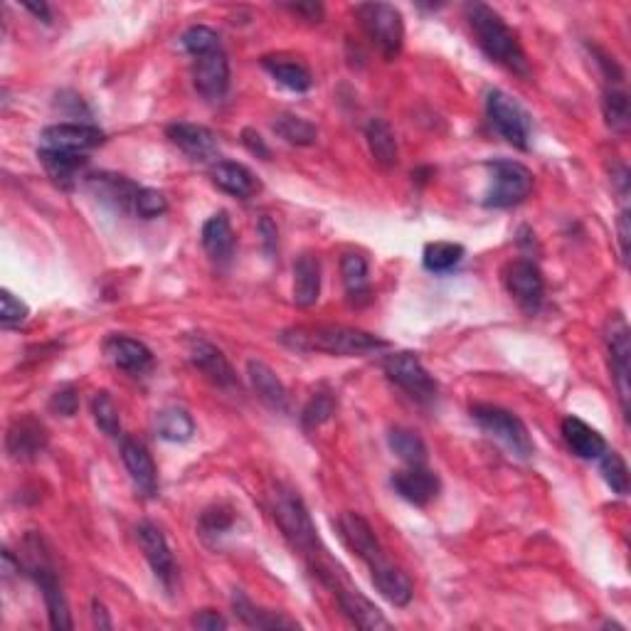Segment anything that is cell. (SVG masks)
<instances>
[{
	"label": "cell",
	"mask_w": 631,
	"mask_h": 631,
	"mask_svg": "<svg viewBox=\"0 0 631 631\" xmlns=\"http://www.w3.org/2000/svg\"><path fill=\"white\" fill-rule=\"evenodd\" d=\"M279 341L291 351L301 353H328L353 358V355H370L390 348L383 338L373 336L368 331L336 323H316V326H291L281 331Z\"/></svg>",
	"instance_id": "1"
},
{
	"label": "cell",
	"mask_w": 631,
	"mask_h": 631,
	"mask_svg": "<svg viewBox=\"0 0 631 631\" xmlns=\"http://www.w3.org/2000/svg\"><path fill=\"white\" fill-rule=\"evenodd\" d=\"M466 20H469L471 33L476 37V45L484 50V55L496 65L506 67L508 72L518 77H530V62L523 52L518 35L506 25V20L489 8L486 3L466 5Z\"/></svg>",
	"instance_id": "2"
},
{
	"label": "cell",
	"mask_w": 631,
	"mask_h": 631,
	"mask_svg": "<svg viewBox=\"0 0 631 631\" xmlns=\"http://www.w3.org/2000/svg\"><path fill=\"white\" fill-rule=\"evenodd\" d=\"M272 511L284 538L289 540L291 548L304 555L309 565H316L318 560L326 558V550H323L321 540H318V530L314 521H311L309 508L301 501L299 493L294 489H286V486H279L274 491Z\"/></svg>",
	"instance_id": "3"
},
{
	"label": "cell",
	"mask_w": 631,
	"mask_h": 631,
	"mask_svg": "<svg viewBox=\"0 0 631 631\" xmlns=\"http://www.w3.org/2000/svg\"><path fill=\"white\" fill-rule=\"evenodd\" d=\"M28 545V572L30 577L37 582V587L42 590L45 597L47 617H50V627L60 631L72 629V617H70V604H67L65 592H62L60 580H57L55 565H52L50 555L42 548V540L37 535H28L25 540Z\"/></svg>",
	"instance_id": "4"
},
{
	"label": "cell",
	"mask_w": 631,
	"mask_h": 631,
	"mask_svg": "<svg viewBox=\"0 0 631 631\" xmlns=\"http://www.w3.org/2000/svg\"><path fill=\"white\" fill-rule=\"evenodd\" d=\"M355 15L380 55L387 62L395 60L405 45V23H402L400 10L390 3H360Z\"/></svg>",
	"instance_id": "5"
},
{
	"label": "cell",
	"mask_w": 631,
	"mask_h": 631,
	"mask_svg": "<svg viewBox=\"0 0 631 631\" xmlns=\"http://www.w3.org/2000/svg\"><path fill=\"white\" fill-rule=\"evenodd\" d=\"M486 171L491 178L489 190L484 195L486 208H513L533 193V173L523 163L496 158V161L486 163Z\"/></svg>",
	"instance_id": "6"
},
{
	"label": "cell",
	"mask_w": 631,
	"mask_h": 631,
	"mask_svg": "<svg viewBox=\"0 0 631 631\" xmlns=\"http://www.w3.org/2000/svg\"><path fill=\"white\" fill-rule=\"evenodd\" d=\"M486 114H489L491 126L503 141L526 151L530 131H533V119L516 99L508 97L501 89H489V94H486Z\"/></svg>",
	"instance_id": "7"
},
{
	"label": "cell",
	"mask_w": 631,
	"mask_h": 631,
	"mask_svg": "<svg viewBox=\"0 0 631 631\" xmlns=\"http://www.w3.org/2000/svg\"><path fill=\"white\" fill-rule=\"evenodd\" d=\"M471 417L479 422V427L486 434H491L493 439H498L501 444H506L513 454L528 459L533 454V439H530L528 427L523 424L521 417H516L513 412L503 410L496 405H474L471 407Z\"/></svg>",
	"instance_id": "8"
},
{
	"label": "cell",
	"mask_w": 631,
	"mask_h": 631,
	"mask_svg": "<svg viewBox=\"0 0 631 631\" xmlns=\"http://www.w3.org/2000/svg\"><path fill=\"white\" fill-rule=\"evenodd\" d=\"M383 368L387 378L397 387H402L420 405H432L437 400V383H434V378L427 373V368H424L422 360L415 353L387 355Z\"/></svg>",
	"instance_id": "9"
},
{
	"label": "cell",
	"mask_w": 631,
	"mask_h": 631,
	"mask_svg": "<svg viewBox=\"0 0 631 631\" xmlns=\"http://www.w3.org/2000/svg\"><path fill=\"white\" fill-rule=\"evenodd\" d=\"M503 281H506L508 294L518 301L523 311L535 314L540 309L545 296V279L538 264L530 262V259H516L506 267Z\"/></svg>",
	"instance_id": "10"
},
{
	"label": "cell",
	"mask_w": 631,
	"mask_h": 631,
	"mask_svg": "<svg viewBox=\"0 0 631 631\" xmlns=\"http://www.w3.org/2000/svg\"><path fill=\"white\" fill-rule=\"evenodd\" d=\"M136 543H139L143 558L151 565L153 575L163 582L166 587L173 585L176 580V558L171 553V545H168L166 535L158 526L143 521L136 526Z\"/></svg>",
	"instance_id": "11"
},
{
	"label": "cell",
	"mask_w": 631,
	"mask_h": 631,
	"mask_svg": "<svg viewBox=\"0 0 631 631\" xmlns=\"http://www.w3.org/2000/svg\"><path fill=\"white\" fill-rule=\"evenodd\" d=\"M338 528H341V538L346 540L348 548H351L370 570H375V567L387 562L378 535H375L373 526H370L360 513H343L341 521H338Z\"/></svg>",
	"instance_id": "12"
},
{
	"label": "cell",
	"mask_w": 631,
	"mask_h": 631,
	"mask_svg": "<svg viewBox=\"0 0 631 631\" xmlns=\"http://www.w3.org/2000/svg\"><path fill=\"white\" fill-rule=\"evenodd\" d=\"M193 82L195 89L210 102H220L225 97L227 89H230V60H227L222 47L195 57Z\"/></svg>",
	"instance_id": "13"
},
{
	"label": "cell",
	"mask_w": 631,
	"mask_h": 631,
	"mask_svg": "<svg viewBox=\"0 0 631 631\" xmlns=\"http://www.w3.org/2000/svg\"><path fill=\"white\" fill-rule=\"evenodd\" d=\"M392 489H395L397 496L412 503V506L424 508L439 496L442 481H439V476L432 469H427L424 464H415L392 474Z\"/></svg>",
	"instance_id": "14"
},
{
	"label": "cell",
	"mask_w": 631,
	"mask_h": 631,
	"mask_svg": "<svg viewBox=\"0 0 631 631\" xmlns=\"http://www.w3.org/2000/svg\"><path fill=\"white\" fill-rule=\"evenodd\" d=\"M188 358L210 383H215L217 387H237L235 368H232L227 355L215 343L205 341L200 336L188 338Z\"/></svg>",
	"instance_id": "15"
},
{
	"label": "cell",
	"mask_w": 631,
	"mask_h": 631,
	"mask_svg": "<svg viewBox=\"0 0 631 631\" xmlns=\"http://www.w3.org/2000/svg\"><path fill=\"white\" fill-rule=\"evenodd\" d=\"M166 134L173 146H178L180 151L188 158H193V161L210 163L220 156V143H217V136L212 134L208 126L176 121V124L168 126Z\"/></svg>",
	"instance_id": "16"
},
{
	"label": "cell",
	"mask_w": 631,
	"mask_h": 631,
	"mask_svg": "<svg viewBox=\"0 0 631 631\" xmlns=\"http://www.w3.org/2000/svg\"><path fill=\"white\" fill-rule=\"evenodd\" d=\"M333 595H336L338 604H341L343 614L355 624L358 629H368V631H380V629H390V622L385 619V614L370 602L358 587H353L351 582L341 580L336 587H333Z\"/></svg>",
	"instance_id": "17"
},
{
	"label": "cell",
	"mask_w": 631,
	"mask_h": 631,
	"mask_svg": "<svg viewBox=\"0 0 631 631\" xmlns=\"http://www.w3.org/2000/svg\"><path fill=\"white\" fill-rule=\"evenodd\" d=\"M42 143H45V148L82 153L104 143V131L92 124L67 121V124H52L47 129H42Z\"/></svg>",
	"instance_id": "18"
},
{
	"label": "cell",
	"mask_w": 631,
	"mask_h": 631,
	"mask_svg": "<svg viewBox=\"0 0 631 631\" xmlns=\"http://www.w3.org/2000/svg\"><path fill=\"white\" fill-rule=\"evenodd\" d=\"M5 449L15 461H33L47 449V429L33 415L18 417L8 429Z\"/></svg>",
	"instance_id": "19"
},
{
	"label": "cell",
	"mask_w": 631,
	"mask_h": 631,
	"mask_svg": "<svg viewBox=\"0 0 631 631\" xmlns=\"http://www.w3.org/2000/svg\"><path fill=\"white\" fill-rule=\"evenodd\" d=\"M121 459H124L126 471H129L131 481L143 496H153L158 491V471L153 464V456L148 454L146 444L139 439L124 437L121 439Z\"/></svg>",
	"instance_id": "20"
},
{
	"label": "cell",
	"mask_w": 631,
	"mask_h": 631,
	"mask_svg": "<svg viewBox=\"0 0 631 631\" xmlns=\"http://www.w3.org/2000/svg\"><path fill=\"white\" fill-rule=\"evenodd\" d=\"M104 353L119 370L131 375L146 373L153 365V353L146 343L129 336H109L104 343Z\"/></svg>",
	"instance_id": "21"
},
{
	"label": "cell",
	"mask_w": 631,
	"mask_h": 631,
	"mask_svg": "<svg viewBox=\"0 0 631 631\" xmlns=\"http://www.w3.org/2000/svg\"><path fill=\"white\" fill-rule=\"evenodd\" d=\"M247 378L252 383V390L257 392L259 400L274 412H286L289 410V395H286V387L279 380V375L269 368L262 360H249L247 363Z\"/></svg>",
	"instance_id": "22"
},
{
	"label": "cell",
	"mask_w": 631,
	"mask_h": 631,
	"mask_svg": "<svg viewBox=\"0 0 631 631\" xmlns=\"http://www.w3.org/2000/svg\"><path fill=\"white\" fill-rule=\"evenodd\" d=\"M210 176L217 188L242 200L252 198V195H257L259 188H262L257 176H254L247 166H242V163H235V161H217L215 166H212Z\"/></svg>",
	"instance_id": "23"
},
{
	"label": "cell",
	"mask_w": 631,
	"mask_h": 631,
	"mask_svg": "<svg viewBox=\"0 0 631 631\" xmlns=\"http://www.w3.org/2000/svg\"><path fill=\"white\" fill-rule=\"evenodd\" d=\"M562 439L572 449V454H577L580 459H599L607 452V442H604L602 434L587 422H582L580 417H565L562 420Z\"/></svg>",
	"instance_id": "24"
},
{
	"label": "cell",
	"mask_w": 631,
	"mask_h": 631,
	"mask_svg": "<svg viewBox=\"0 0 631 631\" xmlns=\"http://www.w3.org/2000/svg\"><path fill=\"white\" fill-rule=\"evenodd\" d=\"M318 296H321V264L314 254H301L294 264V304L309 309Z\"/></svg>",
	"instance_id": "25"
},
{
	"label": "cell",
	"mask_w": 631,
	"mask_h": 631,
	"mask_svg": "<svg viewBox=\"0 0 631 631\" xmlns=\"http://www.w3.org/2000/svg\"><path fill=\"white\" fill-rule=\"evenodd\" d=\"M370 575H373V585L378 587V592L387 599V602L395 604V607L410 604L415 590H412V580L400 570V567H395L387 560L380 567H375V570H370Z\"/></svg>",
	"instance_id": "26"
},
{
	"label": "cell",
	"mask_w": 631,
	"mask_h": 631,
	"mask_svg": "<svg viewBox=\"0 0 631 631\" xmlns=\"http://www.w3.org/2000/svg\"><path fill=\"white\" fill-rule=\"evenodd\" d=\"M262 67L277 79L281 87L291 89V92H309L311 84H314L309 67L294 60V57H262Z\"/></svg>",
	"instance_id": "27"
},
{
	"label": "cell",
	"mask_w": 631,
	"mask_h": 631,
	"mask_svg": "<svg viewBox=\"0 0 631 631\" xmlns=\"http://www.w3.org/2000/svg\"><path fill=\"white\" fill-rule=\"evenodd\" d=\"M203 247L215 262H227L235 252V232H232L230 217L225 212H217L203 225Z\"/></svg>",
	"instance_id": "28"
},
{
	"label": "cell",
	"mask_w": 631,
	"mask_h": 631,
	"mask_svg": "<svg viewBox=\"0 0 631 631\" xmlns=\"http://www.w3.org/2000/svg\"><path fill=\"white\" fill-rule=\"evenodd\" d=\"M341 277L343 286H346L348 301L355 306H363L370 301V272L368 262L360 254H346L341 259Z\"/></svg>",
	"instance_id": "29"
},
{
	"label": "cell",
	"mask_w": 631,
	"mask_h": 631,
	"mask_svg": "<svg viewBox=\"0 0 631 631\" xmlns=\"http://www.w3.org/2000/svg\"><path fill=\"white\" fill-rule=\"evenodd\" d=\"M365 141H368L370 156L375 158V163L383 168H395L397 166V141L395 131L390 129L385 119H370L365 126Z\"/></svg>",
	"instance_id": "30"
},
{
	"label": "cell",
	"mask_w": 631,
	"mask_h": 631,
	"mask_svg": "<svg viewBox=\"0 0 631 631\" xmlns=\"http://www.w3.org/2000/svg\"><path fill=\"white\" fill-rule=\"evenodd\" d=\"M89 188L99 195L102 200H111L116 208L121 210H134L136 193H139V185L131 183L124 176H109V173H99V176L89 178Z\"/></svg>",
	"instance_id": "31"
},
{
	"label": "cell",
	"mask_w": 631,
	"mask_h": 631,
	"mask_svg": "<svg viewBox=\"0 0 631 631\" xmlns=\"http://www.w3.org/2000/svg\"><path fill=\"white\" fill-rule=\"evenodd\" d=\"M232 607H235V614L252 629H299V624L294 619L284 617V614L277 612H267V609L254 607L249 599L242 595V592H235L232 597Z\"/></svg>",
	"instance_id": "32"
},
{
	"label": "cell",
	"mask_w": 631,
	"mask_h": 631,
	"mask_svg": "<svg viewBox=\"0 0 631 631\" xmlns=\"http://www.w3.org/2000/svg\"><path fill=\"white\" fill-rule=\"evenodd\" d=\"M37 158L45 166L47 176H50L55 183H70V180L87 166V158L82 153H72V151H57V148H45L42 146L37 151Z\"/></svg>",
	"instance_id": "33"
},
{
	"label": "cell",
	"mask_w": 631,
	"mask_h": 631,
	"mask_svg": "<svg viewBox=\"0 0 631 631\" xmlns=\"http://www.w3.org/2000/svg\"><path fill=\"white\" fill-rule=\"evenodd\" d=\"M156 429L158 437L166 439V442L183 444L188 442V439H193L195 422L193 417L188 415V410H183V407H166L163 412H158Z\"/></svg>",
	"instance_id": "34"
},
{
	"label": "cell",
	"mask_w": 631,
	"mask_h": 631,
	"mask_svg": "<svg viewBox=\"0 0 631 631\" xmlns=\"http://www.w3.org/2000/svg\"><path fill=\"white\" fill-rule=\"evenodd\" d=\"M274 134L281 136L291 146H314L318 141V129L309 119L296 114H279L272 124Z\"/></svg>",
	"instance_id": "35"
},
{
	"label": "cell",
	"mask_w": 631,
	"mask_h": 631,
	"mask_svg": "<svg viewBox=\"0 0 631 631\" xmlns=\"http://www.w3.org/2000/svg\"><path fill=\"white\" fill-rule=\"evenodd\" d=\"M387 442H390V449L405 461L407 466L424 464L427 461V444L417 432L405 427H395L387 434Z\"/></svg>",
	"instance_id": "36"
},
{
	"label": "cell",
	"mask_w": 631,
	"mask_h": 631,
	"mask_svg": "<svg viewBox=\"0 0 631 631\" xmlns=\"http://www.w3.org/2000/svg\"><path fill=\"white\" fill-rule=\"evenodd\" d=\"M466 249L456 242H432V245L424 247V269L434 274H447L454 267H459L461 259H464Z\"/></svg>",
	"instance_id": "37"
},
{
	"label": "cell",
	"mask_w": 631,
	"mask_h": 631,
	"mask_svg": "<svg viewBox=\"0 0 631 631\" xmlns=\"http://www.w3.org/2000/svg\"><path fill=\"white\" fill-rule=\"evenodd\" d=\"M602 114L614 134H627L631 124V106L627 92H622V89H607L602 97Z\"/></svg>",
	"instance_id": "38"
},
{
	"label": "cell",
	"mask_w": 631,
	"mask_h": 631,
	"mask_svg": "<svg viewBox=\"0 0 631 631\" xmlns=\"http://www.w3.org/2000/svg\"><path fill=\"white\" fill-rule=\"evenodd\" d=\"M92 415H94V422H97V427L102 429L106 437H119L121 434L119 407H116L114 397H111L106 390L94 392Z\"/></svg>",
	"instance_id": "39"
},
{
	"label": "cell",
	"mask_w": 631,
	"mask_h": 631,
	"mask_svg": "<svg viewBox=\"0 0 631 631\" xmlns=\"http://www.w3.org/2000/svg\"><path fill=\"white\" fill-rule=\"evenodd\" d=\"M599 471H602L604 481L614 493L619 496H627L629 493V469H627V461L622 459L617 452H604L599 456Z\"/></svg>",
	"instance_id": "40"
},
{
	"label": "cell",
	"mask_w": 631,
	"mask_h": 631,
	"mask_svg": "<svg viewBox=\"0 0 631 631\" xmlns=\"http://www.w3.org/2000/svg\"><path fill=\"white\" fill-rule=\"evenodd\" d=\"M180 45H183V50L193 57H200L205 55V52L220 50L222 47L220 35L212 28H205V25H195V28L185 30L183 37H180Z\"/></svg>",
	"instance_id": "41"
},
{
	"label": "cell",
	"mask_w": 631,
	"mask_h": 631,
	"mask_svg": "<svg viewBox=\"0 0 631 631\" xmlns=\"http://www.w3.org/2000/svg\"><path fill=\"white\" fill-rule=\"evenodd\" d=\"M232 523H235V516H232V508L227 506H212L208 508V511L200 516V535H203L205 540H217L222 538V535L227 533V530L232 528Z\"/></svg>",
	"instance_id": "42"
},
{
	"label": "cell",
	"mask_w": 631,
	"mask_h": 631,
	"mask_svg": "<svg viewBox=\"0 0 631 631\" xmlns=\"http://www.w3.org/2000/svg\"><path fill=\"white\" fill-rule=\"evenodd\" d=\"M336 412V402H333L331 395L326 392H316L304 407V415H301V422H304L306 429H316L321 427L323 422H328Z\"/></svg>",
	"instance_id": "43"
},
{
	"label": "cell",
	"mask_w": 631,
	"mask_h": 631,
	"mask_svg": "<svg viewBox=\"0 0 631 631\" xmlns=\"http://www.w3.org/2000/svg\"><path fill=\"white\" fill-rule=\"evenodd\" d=\"M28 316L30 309L23 299H18V296L8 289L0 291V323H3L5 328L20 326V323L28 321Z\"/></svg>",
	"instance_id": "44"
},
{
	"label": "cell",
	"mask_w": 631,
	"mask_h": 631,
	"mask_svg": "<svg viewBox=\"0 0 631 631\" xmlns=\"http://www.w3.org/2000/svg\"><path fill=\"white\" fill-rule=\"evenodd\" d=\"M166 210H168V200H166V195L158 193V190L141 188L139 193H136L134 212L141 217V220H153V217H161Z\"/></svg>",
	"instance_id": "45"
},
{
	"label": "cell",
	"mask_w": 631,
	"mask_h": 631,
	"mask_svg": "<svg viewBox=\"0 0 631 631\" xmlns=\"http://www.w3.org/2000/svg\"><path fill=\"white\" fill-rule=\"evenodd\" d=\"M50 410L55 412V415H62V417L77 415V410H79L77 390H74L72 385H67V387H62V390H57L55 395H52V400H50Z\"/></svg>",
	"instance_id": "46"
},
{
	"label": "cell",
	"mask_w": 631,
	"mask_h": 631,
	"mask_svg": "<svg viewBox=\"0 0 631 631\" xmlns=\"http://www.w3.org/2000/svg\"><path fill=\"white\" fill-rule=\"evenodd\" d=\"M193 627L203 629V631H222L227 629V622L215 612V609H203L193 617Z\"/></svg>",
	"instance_id": "47"
},
{
	"label": "cell",
	"mask_w": 631,
	"mask_h": 631,
	"mask_svg": "<svg viewBox=\"0 0 631 631\" xmlns=\"http://www.w3.org/2000/svg\"><path fill=\"white\" fill-rule=\"evenodd\" d=\"M259 235H262V245H264V252L272 257L274 252H277V242H279V232H277V225H274L269 217H262L259 220Z\"/></svg>",
	"instance_id": "48"
},
{
	"label": "cell",
	"mask_w": 631,
	"mask_h": 631,
	"mask_svg": "<svg viewBox=\"0 0 631 631\" xmlns=\"http://www.w3.org/2000/svg\"><path fill=\"white\" fill-rule=\"evenodd\" d=\"M242 143H245V146L249 148V153H254L257 158H269V146L254 129L242 131Z\"/></svg>",
	"instance_id": "49"
},
{
	"label": "cell",
	"mask_w": 631,
	"mask_h": 631,
	"mask_svg": "<svg viewBox=\"0 0 631 631\" xmlns=\"http://www.w3.org/2000/svg\"><path fill=\"white\" fill-rule=\"evenodd\" d=\"M286 10H291L294 15H301L309 23H318L323 18V5L321 3H296V5H286Z\"/></svg>",
	"instance_id": "50"
},
{
	"label": "cell",
	"mask_w": 631,
	"mask_h": 631,
	"mask_svg": "<svg viewBox=\"0 0 631 631\" xmlns=\"http://www.w3.org/2000/svg\"><path fill=\"white\" fill-rule=\"evenodd\" d=\"M617 232H619V252H622V259H624V262H627V259H629V235H631L629 210H622V215H619Z\"/></svg>",
	"instance_id": "51"
},
{
	"label": "cell",
	"mask_w": 631,
	"mask_h": 631,
	"mask_svg": "<svg viewBox=\"0 0 631 631\" xmlns=\"http://www.w3.org/2000/svg\"><path fill=\"white\" fill-rule=\"evenodd\" d=\"M92 619H94V627L111 629V619H109V614H106V607L99 602V599H94V604H92Z\"/></svg>",
	"instance_id": "52"
},
{
	"label": "cell",
	"mask_w": 631,
	"mask_h": 631,
	"mask_svg": "<svg viewBox=\"0 0 631 631\" xmlns=\"http://www.w3.org/2000/svg\"><path fill=\"white\" fill-rule=\"evenodd\" d=\"M612 183H617L619 195H622V200H627V195H629V171H627V166H619L617 173H612Z\"/></svg>",
	"instance_id": "53"
},
{
	"label": "cell",
	"mask_w": 631,
	"mask_h": 631,
	"mask_svg": "<svg viewBox=\"0 0 631 631\" xmlns=\"http://www.w3.org/2000/svg\"><path fill=\"white\" fill-rule=\"evenodd\" d=\"M23 8L28 10V13H33L37 20H42V23H52V13L47 3H23Z\"/></svg>",
	"instance_id": "54"
}]
</instances>
